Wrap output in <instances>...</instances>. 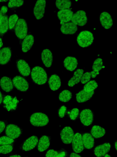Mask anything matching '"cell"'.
I'll return each instance as SVG.
<instances>
[{
  "label": "cell",
  "mask_w": 117,
  "mask_h": 157,
  "mask_svg": "<svg viewBox=\"0 0 117 157\" xmlns=\"http://www.w3.org/2000/svg\"><path fill=\"white\" fill-rule=\"evenodd\" d=\"M28 25L26 21L23 18L19 19L16 25L15 33L20 40H23L28 33Z\"/></svg>",
  "instance_id": "obj_4"
},
{
  "label": "cell",
  "mask_w": 117,
  "mask_h": 157,
  "mask_svg": "<svg viewBox=\"0 0 117 157\" xmlns=\"http://www.w3.org/2000/svg\"><path fill=\"white\" fill-rule=\"evenodd\" d=\"M69 117L72 121L76 120L80 114V110L77 108L72 109L70 112H69Z\"/></svg>",
  "instance_id": "obj_38"
},
{
  "label": "cell",
  "mask_w": 117,
  "mask_h": 157,
  "mask_svg": "<svg viewBox=\"0 0 117 157\" xmlns=\"http://www.w3.org/2000/svg\"><path fill=\"white\" fill-rule=\"evenodd\" d=\"M72 97V92L67 90H65L62 91L60 93L58 96L59 100L63 102H68Z\"/></svg>",
  "instance_id": "obj_31"
},
{
  "label": "cell",
  "mask_w": 117,
  "mask_h": 157,
  "mask_svg": "<svg viewBox=\"0 0 117 157\" xmlns=\"http://www.w3.org/2000/svg\"><path fill=\"white\" fill-rule=\"evenodd\" d=\"M23 0H9L8 6L10 8L18 7L23 5Z\"/></svg>",
  "instance_id": "obj_39"
},
{
  "label": "cell",
  "mask_w": 117,
  "mask_h": 157,
  "mask_svg": "<svg viewBox=\"0 0 117 157\" xmlns=\"http://www.w3.org/2000/svg\"><path fill=\"white\" fill-rule=\"evenodd\" d=\"M57 151L58 157H67L68 155V152L64 149L61 148Z\"/></svg>",
  "instance_id": "obj_43"
},
{
  "label": "cell",
  "mask_w": 117,
  "mask_h": 157,
  "mask_svg": "<svg viewBox=\"0 0 117 157\" xmlns=\"http://www.w3.org/2000/svg\"><path fill=\"white\" fill-rule=\"evenodd\" d=\"M78 27L72 22H69L61 25L60 30L62 33L66 35H73L76 34Z\"/></svg>",
  "instance_id": "obj_18"
},
{
  "label": "cell",
  "mask_w": 117,
  "mask_h": 157,
  "mask_svg": "<svg viewBox=\"0 0 117 157\" xmlns=\"http://www.w3.org/2000/svg\"><path fill=\"white\" fill-rule=\"evenodd\" d=\"M73 13V12L71 9H65L58 11L57 15L60 20V24L62 25L69 22L71 20Z\"/></svg>",
  "instance_id": "obj_16"
},
{
  "label": "cell",
  "mask_w": 117,
  "mask_h": 157,
  "mask_svg": "<svg viewBox=\"0 0 117 157\" xmlns=\"http://www.w3.org/2000/svg\"><path fill=\"white\" fill-rule=\"evenodd\" d=\"M0 11L3 14H5L8 11V8L5 6H3L0 8Z\"/></svg>",
  "instance_id": "obj_45"
},
{
  "label": "cell",
  "mask_w": 117,
  "mask_h": 157,
  "mask_svg": "<svg viewBox=\"0 0 117 157\" xmlns=\"http://www.w3.org/2000/svg\"><path fill=\"white\" fill-rule=\"evenodd\" d=\"M94 94V91L90 92H88L83 90L76 94V99L78 103H84L90 99Z\"/></svg>",
  "instance_id": "obj_26"
},
{
  "label": "cell",
  "mask_w": 117,
  "mask_h": 157,
  "mask_svg": "<svg viewBox=\"0 0 117 157\" xmlns=\"http://www.w3.org/2000/svg\"><path fill=\"white\" fill-rule=\"evenodd\" d=\"M3 98V94L2 92L0 91V105L2 103Z\"/></svg>",
  "instance_id": "obj_48"
},
{
  "label": "cell",
  "mask_w": 117,
  "mask_h": 157,
  "mask_svg": "<svg viewBox=\"0 0 117 157\" xmlns=\"http://www.w3.org/2000/svg\"><path fill=\"white\" fill-rule=\"evenodd\" d=\"M74 132L70 126L63 128L60 132V137L62 142L66 144L71 143L74 136Z\"/></svg>",
  "instance_id": "obj_11"
},
{
  "label": "cell",
  "mask_w": 117,
  "mask_h": 157,
  "mask_svg": "<svg viewBox=\"0 0 117 157\" xmlns=\"http://www.w3.org/2000/svg\"><path fill=\"white\" fill-rule=\"evenodd\" d=\"M19 102V101L16 96L7 95L4 97L2 105L6 110L8 111L12 112L17 109Z\"/></svg>",
  "instance_id": "obj_5"
},
{
  "label": "cell",
  "mask_w": 117,
  "mask_h": 157,
  "mask_svg": "<svg viewBox=\"0 0 117 157\" xmlns=\"http://www.w3.org/2000/svg\"><path fill=\"white\" fill-rule=\"evenodd\" d=\"M16 140L6 136L0 137V146L8 144H14Z\"/></svg>",
  "instance_id": "obj_35"
},
{
  "label": "cell",
  "mask_w": 117,
  "mask_h": 157,
  "mask_svg": "<svg viewBox=\"0 0 117 157\" xmlns=\"http://www.w3.org/2000/svg\"><path fill=\"white\" fill-rule=\"evenodd\" d=\"M7 124L6 121L2 120L0 121V134H1L4 130Z\"/></svg>",
  "instance_id": "obj_44"
},
{
  "label": "cell",
  "mask_w": 117,
  "mask_h": 157,
  "mask_svg": "<svg viewBox=\"0 0 117 157\" xmlns=\"http://www.w3.org/2000/svg\"><path fill=\"white\" fill-rule=\"evenodd\" d=\"M63 64L64 67L67 70L73 71L77 68L78 61L76 57L68 56L65 59Z\"/></svg>",
  "instance_id": "obj_23"
},
{
  "label": "cell",
  "mask_w": 117,
  "mask_h": 157,
  "mask_svg": "<svg viewBox=\"0 0 117 157\" xmlns=\"http://www.w3.org/2000/svg\"><path fill=\"white\" fill-rule=\"evenodd\" d=\"M9 157H21V156L19 155L15 154L10 155Z\"/></svg>",
  "instance_id": "obj_50"
},
{
  "label": "cell",
  "mask_w": 117,
  "mask_h": 157,
  "mask_svg": "<svg viewBox=\"0 0 117 157\" xmlns=\"http://www.w3.org/2000/svg\"><path fill=\"white\" fill-rule=\"evenodd\" d=\"M105 67L103 65V62L102 59L98 58L96 59L94 62L92 66V71L99 74V71Z\"/></svg>",
  "instance_id": "obj_33"
},
{
  "label": "cell",
  "mask_w": 117,
  "mask_h": 157,
  "mask_svg": "<svg viewBox=\"0 0 117 157\" xmlns=\"http://www.w3.org/2000/svg\"><path fill=\"white\" fill-rule=\"evenodd\" d=\"M46 1L39 0L36 1L33 9L34 15L37 19H42L45 11Z\"/></svg>",
  "instance_id": "obj_12"
},
{
  "label": "cell",
  "mask_w": 117,
  "mask_h": 157,
  "mask_svg": "<svg viewBox=\"0 0 117 157\" xmlns=\"http://www.w3.org/2000/svg\"><path fill=\"white\" fill-rule=\"evenodd\" d=\"M12 50L10 47H4L0 50V65L9 64L12 57Z\"/></svg>",
  "instance_id": "obj_15"
},
{
  "label": "cell",
  "mask_w": 117,
  "mask_h": 157,
  "mask_svg": "<svg viewBox=\"0 0 117 157\" xmlns=\"http://www.w3.org/2000/svg\"><path fill=\"white\" fill-rule=\"evenodd\" d=\"M13 144H8L0 146V154H8L13 150Z\"/></svg>",
  "instance_id": "obj_37"
},
{
  "label": "cell",
  "mask_w": 117,
  "mask_h": 157,
  "mask_svg": "<svg viewBox=\"0 0 117 157\" xmlns=\"http://www.w3.org/2000/svg\"><path fill=\"white\" fill-rule=\"evenodd\" d=\"M72 146L73 151L78 153L82 152L84 149V146L81 134L77 132L74 135L72 141Z\"/></svg>",
  "instance_id": "obj_14"
},
{
  "label": "cell",
  "mask_w": 117,
  "mask_h": 157,
  "mask_svg": "<svg viewBox=\"0 0 117 157\" xmlns=\"http://www.w3.org/2000/svg\"><path fill=\"white\" fill-rule=\"evenodd\" d=\"M48 82L50 89L54 91L58 90L61 85L60 77L56 74H52L50 76Z\"/></svg>",
  "instance_id": "obj_25"
},
{
  "label": "cell",
  "mask_w": 117,
  "mask_h": 157,
  "mask_svg": "<svg viewBox=\"0 0 117 157\" xmlns=\"http://www.w3.org/2000/svg\"><path fill=\"white\" fill-rule=\"evenodd\" d=\"M67 111L66 106L63 105L61 106L59 108L58 111V114L59 117L62 118L66 115Z\"/></svg>",
  "instance_id": "obj_41"
},
{
  "label": "cell",
  "mask_w": 117,
  "mask_h": 157,
  "mask_svg": "<svg viewBox=\"0 0 117 157\" xmlns=\"http://www.w3.org/2000/svg\"><path fill=\"white\" fill-rule=\"evenodd\" d=\"M58 151L53 149L48 150L46 153L45 157H58Z\"/></svg>",
  "instance_id": "obj_42"
},
{
  "label": "cell",
  "mask_w": 117,
  "mask_h": 157,
  "mask_svg": "<svg viewBox=\"0 0 117 157\" xmlns=\"http://www.w3.org/2000/svg\"><path fill=\"white\" fill-rule=\"evenodd\" d=\"M51 140L50 136L44 135L42 136L40 138L37 144V149L40 152H42L46 150L49 147Z\"/></svg>",
  "instance_id": "obj_21"
},
{
  "label": "cell",
  "mask_w": 117,
  "mask_h": 157,
  "mask_svg": "<svg viewBox=\"0 0 117 157\" xmlns=\"http://www.w3.org/2000/svg\"><path fill=\"white\" fill-rule=\"evenodd\" d=\"M84 72L83 69H77L74 73L73 76L68 82V85L69 87H73L78 83Z\"/></svg>",
  "instance_id": "obj_27"
},
{
  "label": "cell",
  "mask_w": 117,
  "mask_h": 157,
  "mask_svg": "<svg viewBox=\"0 0 117 157\" xmlns=\"http://www.w3.org/2000/svg\"><path fill=\"white\" fill-rule=\"evenodd\" d=\"M94 39L93 34L90 31L83 30L80 32L77 35L76 41L79 46L85 48L93 44Z\"/></svg>",
  "instance_id": "obj_2"
},
{
  "label": "cell",
  "mask_w": 117,
  "mask_h": 157,
  "mask_svg": "<svg viewBox=\"0 0 117 157\" xmlns=\"http://www.w3.org/2000/svg\"><path fill=\"white\" fill-rule=\"evenodd\" d=\"M24 157H28V156H24Z\"/></svg>",
  "instance_id": "obj_55"
},
{
  "label": "cell",
  "mask_w": 117,
  "mask_h": 157,
  "mask_svg": "<svg viewBox=\"0 0 117 157\" xmlns=\"http://www.w3.org/2000/svg\"><path fill=\"white\" fill-rule=\"evenodd\" d=\"M116 142H115V147L116 149Z\"/></svg>",
  "instance_id": "obj_52"
},
{
  "label": "cell",
  "mask_w": 117,
  "mask_h": 157,
  "mask_svg": "<svg viewBox=\"0 0 117 157\" xmlns=\"http://www.w3.org/2000/svg\"><path fill=\"white\" fill-rule=\"evenodd\" d=\"M0 86L2 89L6 93L10 92L14 89L12 79L9 76H3L0 78Z\"/></svg>",
  "instance_id": "obj_20"
},
{
  "label": "cell",
  "mask_w": 117,
  "mask_h": 157,
  "mask_svg": "<svg viewBox=\"0 0 117 157\" xmlns=\"http://www.w3.org/2000/svg\"><path fill=\"white\" fill-rule=\"evenodd\" d=\"M3 46V43L2 38L1 37H0V49Z\"/></svg>",
  "instance_id": "obj_49"
},
{
  "label": "cell",
  "mask_w": 117,
  "mask_h": 157,
  "mask_svg": "<svg viewBox=\"0 0 117 157\" xmlns=\"http://www.w3.org/2000/svg\"><path fill=\"white\" fill-rule=\"evenodd\" d=\"M12 82L14 86L19 91L25 92L28 90L29 83L23 77L16 75L13 78Z\"/></svg>",
  "instance_id": "obj_9"
},
{
  "label": "cell",
  "mask_w": 117,
  "mask_h": 157,
  "mask_svg": "<svg viewBox=\"0 0 117 157\" xmlns=\"http://www.w3.org/2000/svg\"><path fill=\"white\" fill-rule=\"evenodd\" d=\"M90 73L91 75V77L93 78H95L97 75L99 74L93 71H90Z\"/></svg>",
  "instance_id": "obj_47"
},
{
  "label": "cell",
  "mask_w": 117,
  "mask_h": 157,
  "mask_svg": "<svg viewBox=\"0 0 117 157\" xmlns=\"http://www.w3.org/2000/svg\"><path fill=\"white\" fill-rule=\"evenodd\" d=\"M38 141L37 136H31L24 141L20 146V149L23 151H29L34 149L37 145Z\"/></svg>",
  "instance_id": "obj_10"
},
{
  "label": "cell",
  "mask_w": 117,
  "mask_h": 157,
  "mask_svg": "<svg viewBox=\"0 0 117 157\" xmlns=\"http://www.w3.org/2000/svg\"><path fill=\"white\" fill-rule=\"evenodd\" d=\"M55 4L58 9L62 10L69 9L72 5V2L69 0H56Z\"/></svg>",
  "instance_id": "obj_32"
},
{
  "label": "cell",
  "mask_w": 117,
  "mask_h": 157,
  "mask_svg": "<svg viewBox=\"0 0 117 157\" xmlns=\"http://www.w3.org/2000/svg\"><path fill=\"white\" fill-rule=\"evenodd\" d=\"M31 80L34 84L39 85L45 84L48 80V75L43 67L37 66L33 67L31 71Z\"/></svg>",
  "instance_id": "obj_1"
},
{
  "label": "cell",
  "mask_w": 117,
  "mask_h": 157,
  "mask_svg": "<svg viewBox=\"0 0 117 157\" xmlns=\"http://www.w3.org/2000/svg\"><path fill=\"white\" fill-rule=\"evenodd\" d=\"M99 20L101 26L105 29H110L113 25V19L111 14L108 12H101Z\"/></svg>",
  "instance_id": "obj_17"
},
{
  "label": "cell",
  "mask_w": 117,
  "mask_h": 157,
  "mask_svg": "<svg viewBox=\"0 0 117 157\" xmlns=\"http://www.w3.org/2000/svg\"><path fill=\"white\" fill-rule=\"evenodd\" d=\"M104 157H111V156L108 154H105Z\"/></svg>",
  "instance_id": "obj_51"
},
{
  "label": "cell",
  "mask_w": 117,
  "mask_h": 157,
  "mask_svg": "<svg viewBox=\"0 0 117 157\" xmlns=\"http://www.w3.org/2000/svg\"><path fill=\"white\" fill-rule=\"evenodd\" d=\"M16 66L20 74L25 77L28 76L30 73V67L25 60L18 59L16 62Z\"/></svg>",
  "instance_id": "obj_13"
},
{
  "label": "cell",
  "mask_w": 117,
  "mask_h": 157,
  "mask_svg": "<svg viewBox=\"0 0 117 157\" xmlns=\"http://www.w3.org/2000/svg\"><path fill=\"white\" fill-rule=\"evenodd\" d=\"M98 86V84L95 80H91L84 86L83 90L86 92H90L94 91Z\"/></svg>",
  "instance_id": "obj_34"
},
{
  "label": "cell",
  "mask_w": 117,
  "mask_h": 157,
  "mask_svg": "<svg viewBox=\"0 0 117 157\" xmlns=\"http://www.w3.org/2000/svg\"><path fill=\"white\" fill-rule=\"evenodd\" d=\"M23 129L17 125L11 124L6 127L5 134L6 136L14 140H16L22 134Z\"/></svg>",
  "instance_id": "obj_7"
},
{
  "label": "cell",
  "mask_w": 117,
  "mask_h": 157,
  "mask_svg": "<svg viewBox=\"0 0 117 157\" xmlns=\"http://www.w3.org/2000/svg\"><path fill=\"white\" fill-rule=\"evenodd\" d=\"M83 146L87 149H91L94 146V140L92 135L88 133H84L82 136Z\"/></svg>",
  "instance_id": "obj_28"
},
{
  "label": "cell",
  "mask_w": 117,
  "mask_h": 157,
  "mask_svg": "<svg viewBox=\"0 0 117 157\" xmlns=\"http://www.w3.org/2000/svg\"><path fill=\"white\" fill-rule=\"evenodd\" d=\"M69 157H82L80 155L74 152H71L69 155Z\"/></svg>",
  "instance_id": "obj_46"
},
{
  "label": "cell",
  "mask_w": 117,
  "mask_h": 157,
  "mask_svg": "<svg viewBox=\"0 0 117 157\" xmlns=\"http://www.w3.org/2000/svg\"><path fill=\"white\" fill-rule=\"evenodd\" d=\"M7 1V0H0V2H5Z\"/></svg>",
  "instance_id": "obj_53"
},
{
  "label": "cell",
  "mask_w": 117,
  "mask_h": 157,
  "mask_svg": "<svg viewBox=\"0 0 117 157\" xmlns=\"http://www.w3.org/2000/svg\"><path fill=\"white\" fill-rule=\"evenodd\" d=\"M49 121L48 116L41 112L34 113L30 117V123L35 127L45 126L48 124Z\"/></svg>",
  "instance_id": "obj_3"
},
{
  "label": "cell",
  "mask_w": 117,
  "mask_h": 157,
  "mask_svg": "<svg viewBox=\"0 0 117 157\" xmlns=\"http://www.w3.org/2000/svg\"><path fill=\"white\" fill-rule=\"evenodd\" d=\"M41 57L44 66L49 68L51 66L53 61L52 53L48 49H45L42 51Z\"/></svg>",
  "instance_id": "obj_22"
},
{
  "label": "cell",
  "mask_w": 117,
  "mask_h": 157,
  "mask_svg": "<svg viewBox=\"0 0 117 157\" xmlns=\"http://www.w3.org/2000/svg\"><path fill=\"white\" fill-rule=\"evenodd\" d=\"M8 16L3 14L0 18V37H2L5 34L9 29Z\"/></svg>",
  "instance_id": "obj_29"
},
{
  "label": "cell",
  "mask_w": 117,
  "mask_h": 157,
  "mask_svg": "<svg viewBox=\"0 0 117 157\" xmlns=\"http://www.w3.org/2000/svg\"><path fill=\"white\" fill-rule=\"evenodd\" d=\"M91 75L90 72H86L83 74L81 78V82L85 84L88 82L91 79Z\"/></svg>",
  "instance_id": "obj_40"
},
{
  "label": "cell",
  "mask_w": 117,
  "mask_h": 157,
  "mask_svg": "<svg viewBox=\"0 0 117 157\" xmlns=\"http://www.w3.org/2000/svg\"><path fill=\"white\" fill-rule=\"evenodd\" d=\"M111 145L109 143H105L96 146L94 150V153L97 157H102L110 150Z\"/></svg>",
  "instance_id": "obj_19"
},
{
  "label": "cell",
  "mask_w": 117,
  "mask_h": 157,
  "mask_svg": "<svg viewBox=\"0 0 117 157\" xmlns=\"http://www.w3.org/2000/svg\"><path fill=\"white\" fill-rule=\"evenodd\" d=\"M18 18V16L15 14H12L9 17L8 20V25L9 29L12 30Z\"/></svg>",
  "instance_id": "obj_36"
},
{
  "label": "cell",
  "mask_w": 117,
  "mask_h": 157,
  "mask_svg": "<svg viewBox=\"0 0 117 157\" xmlns=\"http://www.w3.org/2000/svg\"><path fill=\"white\" fill-rule=\"evenodd\" d=\"M79 117L82 124L83 126H88L91 125L93 122L94 113L90 109H84L81 111Z\"/></svg>",
  "instance_id": "obj_6"
},
{
  "label": "cell",
  "mask_w": 117,
  "mask_h": 157,
  "mask_svg": "<svg viewBox=\"0 0 117 157\" xmlns=\"http://www.w3.org/2000/svg\"><path fill=\"white\" fill-rule=\"evenodd\" d=\"M90 132L95 139L101 138L105 134V130L103 128L98 125H94L92 128Z\"/></svg>",
  "instance_id": "obj_30"
},
{
  "label": "cell",
  "mask_w": 117,
  "mask_h": 157,
  "mask_svg": "<svg viewBox=\"0 0 117 157\" xmlns=\"http://www.w3.org/2000/svg\"><path fill=\"white\" fill-rule=\"evenodd\" d=\"M34 41L33 36L28 32L22 42L21 48L22 51L26 52L30 50L33 45Z\"/></svg>",
  "instance_id": "obj_24"
},
{
  "label": "cell",
  "mask_w": 117,
  "mask_h": 157,
  "mask_svg": "<svg viewBox=\"0 0 117 157\" xmlns=\"http://www.w3.org/2000/svg\"><path fill=\"white\" fill-rule=\"evenodd\" d=\"M72 22L76 25L80 26L85 25L87 22L86 13L83 10H79L73 13Z\"/></svg>",
  "instance_id": "obj_8"
},
{
  "label": "cell",
  "mask_w": 117,
  "mask_h": 157,
  "mask_svg": "<svg viewBox=\"0 0 117 157\" xmlns=\"http://www.w3.org/2000/svg\"><path fill=\"white\" fill-rule=\"evenodd\" d=\"M3 14L1 13L0 11V18L1 17V16Z\"/></svg>",
  "instance_id": "obj_54"
}]
</instances>
